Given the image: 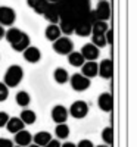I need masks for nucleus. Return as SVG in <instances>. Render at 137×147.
I'll return each instance as SVG.
<instances>
[{
    "instance_id": "c9c22d12",
    "label": "nucleus",
    "mask_w": 137,
    "mask_h": 147,
    "mask_svg": "<svg viewBox=\"0 0 137 147\" xmlns=\"http://www.w3.org/2000/svg\"><path fill=\"white\" fill-rule=\"evenodd\" d=\"M60 144H62V143H60L59 140H55V138H52V140L49 141V143H47L44 147H60Z\"/></svg>"
},
{
    "instance_id": "0eeeda50",
    "label": "nucleus",
    "mask_w": 137,
    "mask_h": 147,
    "mask_svg": "<svg viewBox=\"0 0 137 147\" xmlns=\"http://www.w3.org/2000/svg\"><path fill=\"white\" fill-rule=\"evenodd\" d=\"M16 21V12L9 6H0V25L10 27Z\"/></svg>"
},
{
    "instance_id": "2eb2a0df",
    "label": "nucleus",
    "mask_w": 137,
    "mask_h": 147,
    "mask_svg": "<svg viewBox=\"0 0 137 147\" xmlns=\"http://www.w3.org/2000/svg\"><path fill=\"white\" fill-rule=\"evenodd\" d=\"M15 144L18 146H22V147H27L28 144H31L33 141V136L31 132H28L27 129H21L18 132H15V138H14Z\"/></svg>"
},
{
    "instance_id": "4be33fe9",
    "label": "nucleus",
    "mask_w": 137,
    "mask_h": 147,
    "mask_svg": "<svg viewBox=\"0 0 137 147\" xmlns=\"http://www.w3.org/2000/svg\"><path fill=\"white\" fill-rule=\"evenodd\" d=\"M53 78L58 84H66L69 81V72L65 68H56L53 71Z\"/></svg>"
},
{
    "instance_id": "4c0bfd02",
    "label": "nucleus",
    "mask_w": 137,
    "mask_h": 147,
    "mask_svg": "<svg viewBox=\"0 0 137 147\" xmlns=\"http://www.w3.org/2000/svg\"><path fill=\"white\" fill-rule=\"evenodd\" d=\"M2 38H5V28L0 25V40H2Z\"/></svg>"
},
{
    "instance_id": "79ce46f5",
    "label": "nucleus",
    "mask_w": 137,
    "mask_h": 147,
    "mask_svg": "<svg viewBox=\"0 0 137 147\" xmlns=\"http://www.w3.org/2000/svg\"><path fill=\"white\" fill-rule=\"evenodd\" d=\"M14 147H22V146H18V144H14Z\"/></svg>"
},
{
    "instance_id": "6e6552de",
    "label": "nucleus",
    "mask_w": 137,
    "mask_h": 147,
    "mask_svg": "<svg viewBox=\"0 0 137 147\" xmlns=\"http://www.w3.org/2000/svg\"><path fill=\"white\" fill-rule=\"evenodd\" d=\"M81 56L84 57L85 62H94V60L99 59V56H100V49H97L94 44L92 43H87L81 47Z\"/></svg>"
},
{
    "instance_id": "bb28decb",
    "label": "nucleus",
    "mask_w": 137,
    "mask_h": 147,
    "mask_svg": "<svg viewBox=\"0 0 137 147\" xmlns=\"http://www.w3.org/2000/svg\"><path fill=\"white\" fill-rule=\"evenodd\" d=\"M24 34V31H21L19 28H15V27H12V28H9L7 31H5V38L10 43V44H14L19 37Z\"/></svg>"
},
{
    "instance_id": "a211bd4d",
    "label": "nucleus",
    "mask_w": 137,
    "mask_h": 147,
    "mask_svg": "<svg viewBox=\"0 0 137 147\" xmlns=\"http://www.w3.org/2000/svg\"><path fill=\"white\" fill-rule=\"evenodd\" d=\"M50 140H52V134L49 132V131H39V132L35 134V136H33L34 144L40 146V147H44Z\"/></svg>"
},
{
    "instance_id": "7ed1b4c3",
    "label": "nucleus",
    "mask_w": 137,
    "mask_h": 147,
    "mask_svg": "<svg viewBox=\"0 0 137 147\" xmlns=\"http://www.w3.org/2000/svg\"><path fill=\"white\" fill-rule=\"evenodd\" d=\"M97 21L96 15H94V10L92 9L89 13H87L85 18H83L80 22L75 24V27H74V34H77L80 37H89L92 34V25Z\"/></svg>"
},
{
    "instance_id": "f704fd0d",
    "label": "nucleus",
    "mask_w": 137,
    "mask_h": 147,
    "mask_svg": "<svg viewBox=\"0 0 137 147\" xmlns=\"http://www.w3.org/2000/svg\"><path fill=\"white\" fill-rule=\"evenodd\" d=\"M0 147H14V143L7 138H0Z\"/></svg>"
},
{
    "instance_id": "f8f14e48",
    "label": "nucleus",
    "mask_w": 137,
    "mask_h": 147,
    "mask_svg": "<svg viewBox=\"0 0 137 147\" xmlns=\"http://www.w3.org/2000/svg\"><path fill=\"white\" fill-rule=\"evenodd\" d=\"M97 106L103 112H111L114 109V97L111 93H102L97 99Z\"/></svg>"
},
{
    "instance_id": "a19ab883",
    "label": "nucleus",
    "mask_w": 137,
    "mask_h": 147,
    "mask_svg": "<svg viewBox=\"0 0 137 147\" xmlns=\"http://www.w3.org/2000/svg\"><path fill=\"white\" fill-rule=\"evenodd\" d=\"M94 147H109V146H106V144H100V146H94Z\"/></svg>"
},
{
    "instance_id": "b1692460",
    "label": "nucleus",
    "mask_w": 137,
    "mask_h": 147,
    "mask_svg": "<svg viewBox=\"0 0 137 147\" xmlns=\"http://www.w3.org/2000/svg\"><path fill=\"white\" fill-rule=\"evenodd\" d=\"M68 62H69V65L71 66H74V68H81L83 65H84V57L81 56V53L80 52H71L69 55H68Z\"/></svg>"
},
{
    "instance_id": "7c9ffc66",
    "label": "nucleus",
    "mask_w": 137,
    "mask_h": 147,
    "mask_svg": "<svg viewBox=\"0 0 137 147\" xmlns=\"http://www.w3.org/2000/svg\"><path fill=\"white\" fill-rule=\"evenodd\" d=\"M7 96H9V88L6 87L3 82H0V103L5 102L7 99Z\"/></svg>"
},
{
    "instance_id": "72a5a7b5",
    "label": "nucleus",
    "mask_w": 137,
    "mask_h": 147,
    "mask_svg": "<svg viewBox=\"0 0 137 147\" xmlns=\"http://www.w3.org/2000/svg\"><path fill=\"white\" fill-rule=\"evenodd\" d=\"M75 146H77V147H94L93 141H90V140H87V138H84V140L78 141V144H75Z\"/></svg>"
},
{
    "instance_id": "37998d69",
    "label": "nucleus",
    "mask_w": 137,
    "mask_h": 147,
    "mask_svg": "<svg viewBox=\"0 0 137 147\" xmlns=\"http://www.w3.org/2000/svg\"><path fill=\"white\" fill-rule=\"evenodd\" d=\"M99 2H102V0H99Z\"/></svg>"
},
{
    "instance_id": "dca6fc26",
    "label": "nucleus",
    "mask_w": 137,
    "mask_h": 147,
    "mask_svg": "<svg viewBox=\"0 0 137 147\" xmlns=\"http://www.w3.org/2000/svg\"><path fill=\"white\" fill-rule=\"evenodd\" d=\"M81 75L87 77L89 80L97 77V62H84L81 66Z\"/></svg>"
},
{
    "instance_id": "393cba45",
    "label": "nucleus",
    "mask_w": 137,
    "mask_h": 147,
    "mask_svg": "<svg viewBox=\"0 0 137 147\" xmlns=\"http://www.w3.org/2000/svg\"><path fill=\"white\" fill-rule=\"evenodd\" d=\"M15 100H16V103H18L21 107H27V106L31 103V96L28 94V91L21 90V91H18V93H16Z\"/></svg>"
},
{
    "instance_id": "c756f323",
    "label": "nucleus",
    "mask_w": 137,
    "mask_h": 147,
    "mask_svg": "<svg viewBox=\"0 0 137 147\" xmlns=\"http://www.w3.org/2000/svg\"><path fill=\"white\" fill-rule=\"evenodd\" d=\"M92 44H94L97 49H103L106 44L105 40V34H99V35H92Z\"/></svg>"
},
{
    "instance_id": "c03bdc74",
    "label": "nucleus",
    "mask_w": 137,
    "mask_h": 147,
    "mask_svg": "<svg viewBox=\"0 0 137 147\" xmlns=\"http://www.w3.org/2000/svg\"><path fill=\"white\" fill-rule=\"evenodd\" d=\"M0 59H2V56H0Z\"/></svg>"
},
{
    "instance_id": "aec40b11",
    "label": "nucleus",
    "mask_w": 137,
    "mask_h": 147,
    "mask_svg": "<svg viewBox=\"0 0 137 147\" xmlns=\"http://www.w3.org/2000/svg\"><path fill=\"white\" fill-rule=\"evenodd\" d=\"M5 127L7 128V131H9V132L15 134V132H18V131L24 129L25 124H24V122H22L18 116H15V118H9V121L6 122V125H5Z\"/></svg>"
},
{
    "instance_id": "a878e982",
    "label": "nucleus",
    "mask_w": 137,
    "mask_h": 147,
    "mask_svg": "<svg viewBox=\"0 0 137 147\" xmlns=\"http://www.w3.org/2000/svg\"><path fill=\"white\" fill-rule=\"evenodd\" d=\"M55 136L58 137V140H66V138L69 137V127L66 125V122L56 125V128H55Z\"/></svg>"
},
{
    "instance_id": "f03ea898",
    "label": "nucleus",
    "mask_w": 137,
    "mask_h": 147,
    "mask_svg": "<svg viewBox=\"0 0 137 147\" xmlns=\"http://www.w3.org/2000/svg\"><path fill=\"white\" fill-rule=\"evenodd\" d=\"M22 78H24V69L19 65H10L5 72L3 84L7 88H14V87H16V85L21 84Z\"/></svg>"
},
{
    "instance_id": "c85d7f7f",
    "label": "nucleus",
    "mask_w": 137,
    "mask_h": 147,
    "mask_svg": "<svg viewBox=\"0 0 137 147\" xmlns=\"http://www.w3.org/2000/svg\"><path fill=\"white\" fill-rule=\"evenodd\" d=\"M102 140L106 144H112V143H114V129H112L111 127L103 128V131H102Z\"/></svg>"
},
{
    "instance_id": "5701e85b",
    "label": "nucleus",
    "mask_w": 137,
    "mask_h": 147,
    "mask_svg": "<svg viewBox=\"0 0 137 147\" xmlns=\"http://www.w3.org/2000/svg\"><path fill=\"white\" fill-rule=\"evenodd\" d=\"M27 5L31 9H34L39 15H43L47 5H49V2H46V0H27Z\"/></svg>"
},
{
    "instance_id": "412c9836",
    "label": "nucleus",
    "mask_w": 137,
    "mask_h": 147,
    "mask_svg": "<svg viewBox=\"0 0 137 147\" xmlns=\"http://www.w3.org/2000/svg\"><path fill=\"white\" fill-rule=\"evenodd\" d=\"M19 119L25 125H33V124H35V121H37V113L34 112V110H31V109H24L21 112Z\"/></svg>"
},
{
    "instance_id": "4468645a",
    "label": "nucleus",
    "mask_w": 137,
    "mask_h": 147,
    "mask_svg": "<svg viewBox=\"0 0 137 147\" xmlns=\"http://www.w3.org/2000/svg\"><path fill=\"white\" fill-rule=\"evenodd\" d=\"M41 16H44L49 21V24H58L59 22V12H58L56 3H49Z\"/></svg>"
},
{
    "instance_id": "f3484780",
    "label": "nucleus",
    "mask_w": 137,
    "mask_h": 147,
    "mask_svg": "<svg viewBox=\"0 0 137 147\" xmlns=\"http://www.w3.org/2000/svg\"><path fill=\"white\" fill-rule=\"evenodd\" d=\"M44 35H46V38L49 40V41H55V40H58L59 37H62V32H60V30H59V27H58V24H49V27L46 28V31H44Z\"/></svg>"
},
{
    "instance_id": "9d476101",
    "label": "nucleus",
    "mask_w": 137,
    "mask_h": 147,
    "mask_svg": "<svg viewBox=\"0 0 137 147\" xmlns=\"http://www.w3.org/2000/svg\"><path fill=\"white\" fill-rule=\"evenodd\" d=\"M94 10V15L97 18V21H105L108 22V19L111 18V5L108 0H102V2H99L96 9Z\"/></svg>"
},
{
    "instance_id": "473e14b6",
    "label": "nucleus",
    "mask_w": 137,
    "mask_h": 147,
    "mask_svg": "<svg viewBox=\"0 0 137 147\" xmlns=\"http://www.w3.org/2000/svg\"><path fill=\"white\" fill-rule=\"evenodd\" d=\"M7 121H9V115L6 112H0V128H3Z\"/></svg>"
},
{
    "instance_id": "423d86ee",
    "label": "nucleus",
    "mask_w": 137,
    "mask_h": 147,
    "mask_svg": "<svg viewBox=\"0 0 137 147\" xmlns=\"http://www.w3.org/2000/svg\"><path fill=\"white\" fill-rule=\"evenodd\" d=\"M68 113L75 119H83V118L87 116V113H89V105L84 100H75L69 106Z\"/></svg>"
},
{
    "instance_id": "e433bc0d",
    "label": "nucleus",
    "mask_w": 137,
    "mask_h": 147,
    "mask_svg": "<svg viewBox=\"0 0 137 147\" xmlns=\"http://www.w3.org/2000/svg\"><path fill=\"white\" fill-rule=\"evenodd\" d=\"M60 147H77V146H75V143L66 141V143H64V144H60Z\"/></svg>"
},
{
    "instance_id": "58836bf2",
    "label": "nucleus",
    "mask_w": 137,
    "mask_h": 147,
    "mask_svg": "<svg viewBox=\"0 0 137 147\" xmlns=\"http://www.w3.org/2000/svg\"><path fill=\"white\" fill-rule=\"evenodd\" d=\"M27 147H40V146H37V144H28Z\"/></svg>"
},
{
    "instance_id": "1a4fd4ad",
    "label": "nucleus",
    "mask_w": 137,
    "mask_h": 147,
    "mask_svg": "<svg viewBox=\"0 0 137 147\" xmlns=\"http://www.w3.org/2000/svg\"><path fill=\"white\" fill-rule=\"evenodd\" d=\"M97 75L103 80H111L114 77V62L111 59H103L100 63H97Z\"/></svg>"
},
{
    "instance_id": "6ab92c4d",
    "label": "nucleus",
    "mask_w": 137,
    "mask_h": 147,
    "mask_svg": "<svg viewBox=\"0 0 137 147\" xmlns=\"http://www.w3.org/2000/svg\"><path fill=\"white\" fill-rule=\"evenodd\" d=\"M12 46V49H14L15 52H24L25 49L30 46V35L27 34V32H24L19 38L14 43V44H10Z\"/></svg>"
},
{
    "instance_id": "9b49d317",
    "label": "nucleus",
    "mask_w": 137,
    "mask_h": 147,
    "mask_svg": "<svg viewBox=\"0 0 137 147\" xmlns=\"http://www.w3.org/2000/svg\"><path fill=\"white\" fill-rule=\"evenodd\" d=\"M50 116L53 119V122H56V124H64V122L68 121V109L65 106H62V105H56L52 107V112H50Z\"/></svg>"
},
{
    "instance_id": "20e7f679",
    "label": "nucleus",
    "mask_w": 137,
    "mask_h": 147,
    "mask_svg": "<svg viewBox=\"0 0 137 147\" xmlns=\"http://www.w3.org/2000/svg\"><path fill=\"white\" fill-rule=\"evenodd\" d=\"M53 50L60 56H68L71 52H74V43L68 37H59L53 41Z\"/></svg>"
},
{
    "instance_id": "ea45409f",
    "label": "nucleus",
    "mask_w": 137,
    "mask_h": 147,
    "mask_svg": "<svg viewBox=\"0 0 137 147\" xmlns=\"http://www.w3.org/2000/svg\"><path fill=\"white\" fill-rule=\"evenodd\" d=\"M46 2H49V3H56L58 0H46Z\"/></svg>"
},
{
    "instance_id": "39448f33",
    "label": "nucleus",
    "mask_w": 137,
    "mask_h": 147,
    "mask_svg": "<svg viewBox=\"0 0 137 147\" xmlns=\"http://www.w3.org/2000/svg\"><path fill=\"white\" fill-rule=\"evenodd\" d=\"M69 84L74 91H85L87 88H90L92 85V80H89L87 77L81 75V74H74L72 77H69Z\"/></svg>"
},
{
    "instance_id": "ddd939ff",
    "label": "nucleus",
    "mask_w": 137,
    "mask_h": 147,
    "mask_svg": "<svg viewBox=\"0 0 137 147\" xmlns=\"http://www.w3.org/2000/svg\"><path fill=\"white\" fill-rule=\"evenodd\" d=\"M22 55H24V59H25L27 62H30V63H37L41 59L40 49L35 47V46H28L25 50L22 52Z\"/></svg>"
},
{
    "instance_id": "f257e3e1",
    "label": "nucleus",
    "mask_w": 137,
    "mask_h": 147,
    "mask_svg": "<svg viewBox=\"0 0 137 147\" xmlns=\"http://www.w3.org/2000/svg\"><path fill=\"white\" fill-rule=\"evenodd\" d=\"M56 6L59 12V21L69 22L74 27L92 10L90 0H58Z\"/></svg>"
},
{
    "instance_id": "cd10ccee",
    "label": "nucleus",
    "mask_w": 137,
    "mask_h": 147,
    "mask_svg": "<svg viewBox=\"0 0 137 147\" xmlns=\"http://www.w3.org/2000/svg\"><path fill=\"white\" fill-rule=\"evenodd\" d=\"M109 30L108 22L105 21H96L92 25V35H99V34H105Z\"/></svg>"
},
{
    "instance_id": "2f4dec72",
    "label": "nucleus",
    "mask_w": 137,
    "mask_h": 147,
    "mask_svg": "<svg viewBox=\"0 0 137 147\" xmlns=\"http://www.w3.org/2000/svg\"><path fill=\"white\" fill-rule=\"evenodd\" d=\"M105 40H106V44H108V46L114 44V31H112L111 28L105 32Z\"/></svg>"
}]
</instances>
